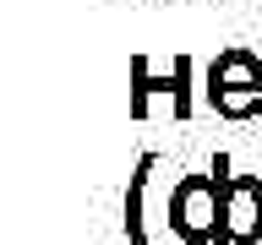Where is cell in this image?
<instances>
[{"mask_svg": "<svg viewBox=\"0 0 262 245\" xmlns=\"http://www.w3.org/2000/svg\"><path fill=\"white\" fill-rule=\"evenodd\" d=\"M224 180H229V153H213L208 175H180L169 202H164V224L180 245H219L224 234Z\"/></svg>", "mask_w": 262, "mask_h": 245, "instance_id": "obj_1", "label": "cell"}, {"mask_svg": "<svg viewBox=\"0 0 262 245\" xmlns=\"http://www.w3.org/2000/svg\"><path fill=\"white\" fill-rule=\"evenodd\" d=\"M202 98L219 120H262V55L246 44H229L208 60V77H202Z\"/></svg>", "mask_w": 262, "mask_h": 245, "instance_id": "obj_2", "label": "cell"}, {"mask_svg": "<svg viewBox=\"0 0 262 245\" xmlns=\"http://www.w3.org/2000/svg\"><path fill=\"white\" fill-rule=\"evenodd\" d=\"M153 98H169L175 120H191L196 114V60L191 55H175V65L164 77H153L147 55H131V120H147Z\"/></svg>", "mask_w": 262, "mask_h": 245, "instance_id": "obj_3", "label": "cell"}, {"mask_svg": "<svg viewBox=\"0 0 262 245\" xmlns=\"http://www.w3.org/2000/svg\"><path fill=\"white\" fill-rule=\"evenodd\" d=\"M219 245H262V175L224 180V234Z\"/></svg>", "mask_w": 262, "mask_h": 245, "instance_id": "obj_4", "label": "cell"}, {"mask_svg": "<svg viewBox=\"0 0 262 245\" xmlns=\"http://www.w3.org/2000/svg\"><path fill=\"white\" fill-rule=\"evenodd\" d=\"M153 169H159V153H142L126 185V240L131 245H153L147 240V180H153Z\"/></svg>", "mask_w": 262, "mask_h": 245, "instance_id": "obj_5", "label": "cell"}]
</instances>
